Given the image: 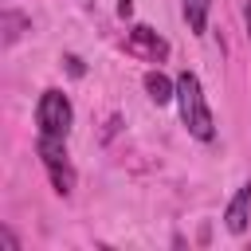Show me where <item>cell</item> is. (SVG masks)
I'll return each instance as SVG.
<instances>
[{
	"label": "cell",
	"instance_id": "9c48e42d",
	"mask_svg": "<svg viewBox=\"0 0 251 251\" xmlns=\"http://www.w3.org/2000/svg\"><path fill=\"white\" fill-rule=\"evenodd\" d=\"M63 63H67V71H71L75 78H82V71H86V67H82V59H78V55H67Z\"/></svg>",
	"mask_w": 251,
	"mask_h": 251
},
{
	"label": "cell",
	"instance_id": "ba28073f",
	"mask_svg": "<svg viewBox=\"0 0 251 251\" xmlns=\"http://www.w3.org/2000/svg\"><path fill=\"white\" fill-rule=\"evenodd\" d=\"M24 27H27V16H20V12H12V8H4L0 12V31H4V47H12L20 35H24Z\"/></svg>",
	"mask_w": 251,
	"mask_h": 251
},
{
	"label": "cell",
	"instance_id": "8fae6325",
	"mask_svg": "<svg viewBox=\"0 0 251 251\" xmlns=\"http://www.w3.org/2000/svg\"><path fill=\"white\" fill-rule=\"evenodd\" d=\"M118 16L129 20V16H133V0H118Z\"/></svg>",
	"mask_w": 251,
	"mask_h": 251
},
{
	"label": "cell",
	"instance_id": "7a4b0ae2",
	"mask_svg": "<svg viewBox=\"0 0 251 251\" xmlns=\"http://www.w3.org/2000/svg\"><path fill=\"white\" fill-rule=\"evenodd\" d=\"M35 153H39L47 176H51V188H55L59 196H71V192H75V169H71V157H67V137H47V133H39V137H35Z\"/></svg>",
	"mask_w": 251,
	"mask_h": 251
},
{
	"label": "cell",
	"instance_id": "30bf717a",
	"mask_svg": "<svg viewBox=\"0 0 251 251\" xmlns=\"http://www.w3.org/2000/svg\"><path fill=\"white\" fill-rule=\"evenodd\" d=\"M0 239H4V247H8V251H20V239H16L8 227H0Z\"/></svg>",
	"mask_w": 251,
	"mask_h": 251
},
{
	"label": "cell",
	"instance_id": "5b68a950",
	"mask_svg": "<svg viewBox=\"0 0 251 251\" xmlns=\"http://www.w3.org/2000/svg\"><path fill=\"white\" fill-rule=\"evenodd\" d=\"M129 51H133V55H141V59H149V63H161V59L169 55V43H165L153 27L133 24V27H129Z\"/></svg>",
	"mask_w": 251,
	"mask_h": 251
},
{
	"label": "cell",
	"instance_id": "52a82bcc",
	"mask_svg": "<svg viewBox=\"0 0 251 251\" xmlns=\"http://www.w3.org/2000/svg\"><path fill=\"white\" fill-rule=\"evenodd\" d=\"M180 8H184V20H188V31H192V35H204L212 0H180Z\"/></svg>",
	"mask_w": 251,
	"mask_h": 251
},
{
	"label": "cell",
	"instance_id": "8992f818",
	"mask_svg": "<svg viewBox=\"0 0 251 251\" xmlns=\"http://www.w3.org/2000/svg\"><path fill=\"white\" fill-rule=\"evenodd\" d=\"M145 94H149L157 106H169V102L176 98V82H169L161 71H149V75H145Z\"/></svg>",
	"mask_w": 251,
	"mask_h": 251
},
{
	"label": "cell",
	"instance_id": "277c9868",
	"mask_svg": "<svg viewBox=\"0 0 251 251\" xmlns=\"http://www.w3.org/2000/svg\"><path fill=\"white\" fill-rule=\"evenodd\" d=\"M247 224H251V180H243L235 188V196L227 200V208H224V227L231 235H243Z\"/></svg>",
	"mask_w": 251,
	"mask_h": 251
},
{
	"label": "cell",
	"instance_id": "3957f363",
	"mask_svg": "<svg viewBox=\"0 0 251 251\" xmlns=\"http://www.w3.org/2000/svg\"><path fill=\"white\" fill-rule=\"evenodd\" d=\"M71 122H75V110H71V98L63 90H43L39 102H35V126L39 133L47 137H67L71 133Z\"/></svg>",
	"mask_w": 251,
	"mask_h": 251
},
{
	"label": "cell",
	"instance_id": "7c38bea8",
	"mask_svg": "<svg viewBox=\"0 0 251 251\" xmlns=\"http://www.w3.org/2000/svg\"><path fill=\"white\" fill-rule=\"evenodd\" d=\"M243 24H247V43H251V0L243 4Z\"/></svg>",
	"mask_w": 251,
	"mask_h": 251
},
{
	"label": "cell",
	"instance_id": "6da1fadb",
	"mask_svg": "<svg viewBox=\"0 0 251 251\" xmlns=\"http://www.w3.org/2000/svg\"><path fill=\"white\" fill-rule=\"evenodd\" d=\"M176 102H180V122L184 129L196 137V141H212L216 137V118L208 110V98H204V86L192 71H180L176 75Z\"/></svg>",
	"mask_w": 251,
	"mask_h": 251
}]
</instances>
